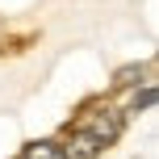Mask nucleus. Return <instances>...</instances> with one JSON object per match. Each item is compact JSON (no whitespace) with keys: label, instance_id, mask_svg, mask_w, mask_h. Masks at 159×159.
Returning a JSON list of instances; mask_svg holds the SVG:
<instances>
[{"label":"nucleus","instance_id":"nucleus-1","mask_svg":"<svg viewBox=\"0 0 159 159\" xmlns=\"http://www.w3.org/2000/svg\"><path fill=\"white\" fill-rule=\"evenodd\" d=\"M75 130H84V134H92L101 147H113L121 138V130H126V113L117 109V105H84L75 117Z\"/></svg>","mask_w":159,"mask_h":159},{"label":"nucleus","instance_id":"nucleus-2","mask_svg":"<svg viewBox=\"0 0 159 159\" xmlns=\"http://www.w3.org/2000/svg\"><path fill=\"white\" fill-rule=\"evenodd\" d=\"M59 151H63V159H101L105 147L96 143L92 134H84V130H75V126H71V134L59 143Z\"/></svg>","mask_w":159,"mask_h":159},{"label":"nucleus","instance_id":"nucleus-3","mask_svg":"<svg viewBox=\"0 0 159 159\" xmlns=\"http://www.w3.org/2000/svg\"><path fill=\"white\" fill-rule=\"evenodd\" d=\"M17 159H63V151H59V143H46L42 138V143H30Z\"/></svg>","mask_w":159,"mask_h":159},{"label":"nucleus","instance_id":"nucleus-4","mask_svg":"<svg viewBox=\"0 0 159 159\" xmlns=\"http://www.w3.org/2000/svg\"><path fill=\"white\" fill-rule=\"evenodd\" d=\"M151 105H155V84H147L143 92H138L134 101H130V109H126V113H138V109H151Z\"/></svg>","mask_w":159,"mask_h":159},{"label":"nucleus","instance_id":"nucleus-5","mask_svg":"<svg viewBox=\"0 0 159 159\" xmlns=\"http://www.w3.org/2000/svg\"><path fill=\"white\" fill-rule=\"evenodd\" d=\"M143 75H147V67H121V71H117V84L134 88V84H138V80H143Z\"/></svg>","mask_w":159,"mask_h":159}]
</instances>
